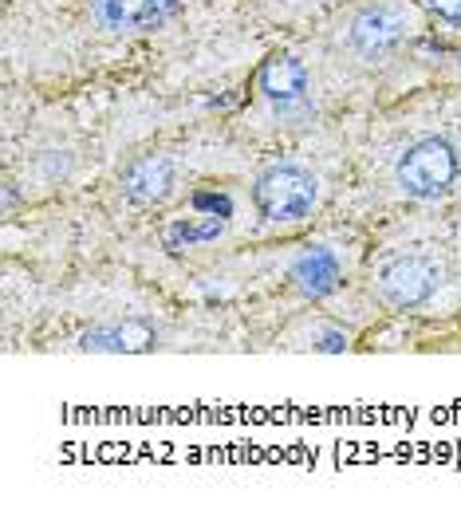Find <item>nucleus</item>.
Masks as SVG:
<instances>
[{"label":"nucleus","mask_w":461,"mask_h":512,"mask_svg":"<svg viewBox=\"0 0 461 512\" xmlns=\"http://www.w3.org/2000/svg\"><path fill=\"white\" fill-rule=\"evenodd\" d=\"M178 0H95V16L107 32H150L166 24Z\"/></svg>","instance_id":"obj_4"},{"label":"nucleus","mask_w":461,"mask_h":512,"mask_svg":"<svg viewBox=\"0 0 461 512\" xmlns=\"http://www.w3.org/2000/svg\"><path fill=\"white\" fill-rule=\"evenodd\" d=\"M221 233H225V217L178 221V225H170V233H166V245H170V249H178L182 241H186V245H198V241H217Z\"/></svg>","instance_id":"obj_10"},{"label":"nucleus","mask_w":461,"mask_h":512,"mask_svg":"<svg viewBox=\"0 0 461 512\" xmlns=\"http://www.w3.org/2000/svg\"><path fill=\"white\" fill-rule=\"evenodd\" d=\"M261 91L276 107H292L308 95V71L296 56H272L261 67Z\"/></svg>","instance_id":"obj_7"},{"label":"nucleus","mask_w":461,"mask_h":512,"mask_svg":"<svg viewBox=\"0 0 461 512\" xmlns=\"http://www.w3.org/2000/svg\"><path fill=\"white\" fill-rule=\"evenodd\" d=\"M438 284H442V272H438V264L430 256H402V260H395L383 272V280H379L383 300L395 304V308H418V304H426L438 292Z\"/></svg>","instance_id":"obj_3"},{"label":"nucleus","mask_w":461,"mask_h":512,"mask_svg":"<svg viewBox=\"0 0 461 512\" xmlns=\"http://www.w3.org/2000/svg\"><path fill=\"white\" fill-rule=\"evenodd\" d=\"M343 347H347V335L343 331H324L316 339V351H343Z\"/></svg>","instance_id":"obj_12"},{"label":"nucleus","mask_w":461,"mask_h":512,"mask_svg":"<svg viewBox=\"0 0 461 512\" xmlns=\"http://www.w3.org/2000/svg\"><path fill=\"white\" fill-rule=\"evenodd\" d=\"M320 197V182L316 174H308L304 166H272L264 170L253 186V201L268 221H304L312 213Z\"/></svg>","instance_id":"obj_2"},{"label":"nucleus","mask_w":461,"mask_h":512,"mask_svg":"<svg viewBox=\"0 0 461 512\" xmlns=\"http://www.w3.org/2000/svg\"><path fill=\"white\" fill-rule=\"evenodd\" d=\"M292 280H296V288L304 296L320 300V296H328V292L339 288V260H335L331 249H308L292 264Z\"/></svg>","instance_id":"obj_9"},{"label":"nucleus","mask_w":461,"mask_h":512,"mask_svg":"<svg viewBox=\"0 0 461 512\" xmlns=\"http://www.w3.org/2000/svg\"><path fill=\"white\" fill-rule=\"evenodd\" d=\"M158 343V331L146 320H127L115 327H99L83 335V351H150Z\"/></svg>","instance_id":"obj_8"},{"label":"nucleus","mask_w":461,"mask_h":512,"mask_svg":"<svg viewBox=\"0 0 461 512\" xmlns=\"http://www.w3.org/2000/svg\"><path fill=\"white\" fill-rule=\"evenodd\" d=\"M402 28H406V16L398 8H391V4L363 8L351 20V48L363 52V56H383V52H391L402 40Z\"/></svg>","instance_id":"obj_5"},{"label":"nucleus","mask_w":461,"mask_h":512,"mask_svg":"<svg viewBox=\"0 0 461 512\" xmlns=\"http://www.w3.org/2000/svg\"><path fill=\"white\" fill-rule=\"evenodd\" d=\"M458 150L446 138H418L395 166V178L406 197L438 201L458 182Z\"/></svg>","instance_id":"obj_1"},{"label":"nucleus","mask_w":461,"mask_h":512,"mask_svg":"<svg viewBox=\"0 0 461 512\" xmlns=\"http://www.w3.org/2000/svg\"><path fill=\"white\" fill-rule=\"evenodd\" d=\"M442 20H450V24H461V0H426Z\"/></svg>","instance_id":"obj_11"},{"label":"nucleus","mask_w":461,"mask_h":512,"mask_svg":"<svg viewBox=\"0 0 461 512\" xmlns=\"http://www.w3.org/2000/svg\"><path fill=\"white\" fill-rule=\"evenodd\" d=\"M174 162L170 158H162V154H146V158H138L131 162L127 170H123V193L131 197L134 205H158V201H166L170 190H174Z\"/></svg>","instance_id":"obj_6"}]
</instances>
